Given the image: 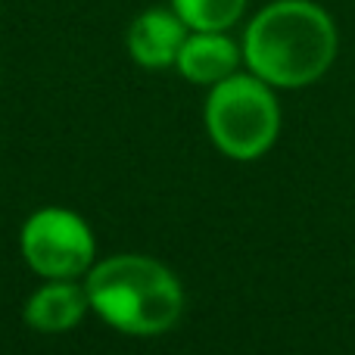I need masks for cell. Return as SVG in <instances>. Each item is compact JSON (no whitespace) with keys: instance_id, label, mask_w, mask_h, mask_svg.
<instances>
[{"instance_id":"6da1fadb","label":"cell","mask_w":355,"mask_h":355,"mask_svg":"<svg viewBox=\"0 0 355 355\" xmlns=\"http://www.w3.org/2000/svg\"><path fill=\"white\" fill-rule=\"evenodd\" d=\"M243 56L268 85H312L337 56V25L312 0H275L250 22Z\"/></svg>"},{"instance_id":"7a4b0ae2","label":"cell","mask_w":355,"mask_h":355,"mask_svg":"<svg viewBox=\"0 0 355 355\" xmlns=\"http://www.w3.org/2000/svg\"><path fill=\"white\" fill-rule=\"evenodd\" d=\"M85 290L100 318L131 337H156L168 331L184 309L178 277L147 256L106 259L91 271Z\"/></svg>"},{"instance_id":"3957f363","label":"cell","mask_w":355,"mask_h":355,"mask_svg":"<svg viewBox=\"0 0 355 355\" xmlns=\"http://www.w3.org/2000/svg\"><path fill=\"white\" fill-rule=\"evenodd\" d=\"M206 125L215 147L234 159H256L275 144L281 112L259 75H227L212 87L206 103Z\"/></svg>"},{"instance_id":"277c9868","label":"cell","mask_w":355,"mask_h":355,"mask_svg":"<svg viewBox=\"0 0 355 355\" xmlns=\"http://www.w3.org/2000/svg\"><path fill=\"white\" fill-rule=\"evenodd\" d=\"M22 256L37 275L66 281L91 265L94 237L69 209H41L22 227Z\"/></svg>"},{"instance_id":"5b68a950","label":"cell","mask_w":355,"mask_h":355,"mask_svg":"<svg viewBox=\"0 0 355 355\" xmlns=\"http://www.w3.org/2000/svg\"><path fill=\"white\" fill-rule=\"evenodd\" d=\"M187 25L172 10H147L131 22L128 28V50L144 69H166L178 62Z\"/></svg>"},{"instance_id":"8992f818","label":"cell","mask_w":355,"mask_h":355,"mask_svg":"<svg viewBox=\"0 0 355 355\" xmlns=\"http://www.w3.org/2000/svg\"><path fill=\"white\" fill-rule=\"evenodd\" d=\"M240 62V50L231 37H225L221 31H196L181 44L175 66L181 69V75L196 85H218L227 75H234Z\"/></svg>"},{"instance_id":"52a82bcc","label":"cell","mask_w":355,"mask_h":355,"mask_svg":"<svg viewBox=\"0 0 355 355\" xmlns=\"http://www.w3.org/2000/svg\"><path fill=\"white\" fill-rule=\"evenodd\" d=\"M87 306H91L87 290L75 287L69 281H53L28 300L25 321L41 334H62L85 318Z\"/></svg>"},{"instance_id":"ba28073f","label":"cell","mask_w":355,"mask_h":355,"mask_svg":"<svg viewBox=\"0 0 355 355\" xmlns=\"http://www.w3.org/2000/svg\"><path fill=\"white\" fill-rule=\"evenodd\" d=\"M181 22L193 31H225L243 16L246 0H172Z\"/></svg>"}]
</instances>
